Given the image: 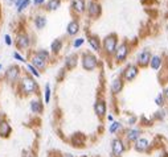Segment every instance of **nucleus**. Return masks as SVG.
Returning <instances> with one entry per match:
<instances>
[{
	"mask_svg": "<svg viewBox=\"0 0 168 157\" xmlns=\"http://www.w3.org/2000/svg\"><path fill=\"white\" fill-rule=\"evenodd\" d=\"M142 135H143L142 128H139L137 126L129 127L127 130L123 131V140H125L126 144H131V145H133V144L137 141V140L141 137Z\"/></svg>",
	"mask_w": 168,
	"mask_h": 157,
	"instance_id": "obj_4",
	"label": "nucleus"
},
{
	"mask_svg": "<svg viewBox=\"0 0 168 157\" xmlns=\"http://www.w3.org/2000/svg\"><path fill=\"white\" fill-rule=\"evenodd\" d=\"M151 53H150V50L148 49H143V50H141L138 53V55H137V65L138 67H147L150 65V59H151Z\"/></svg>",
	"mask_w": 168,
	"mask_h": 157,
	"instance_id": "obj_10",
	"label": "nucleus"
},
{
	"mask_svg": "<svg viewBox=\"0 0 168 157\" xmlns=\"http://www.w3.org/2000/svg\"><path fill=\"white\" fill-rule=\"evenodd\" d=\"M61 49H62V40L56 38L54 41L50 44V52L53 54H58L60 52H61Z\"/></svg>",
	"mask_w": 168,
	"mask_h": 157,
	"instance_id": "obj_24",
	"label": "nucleus"
},
{
	"mask_svg": "<svg viewBox=\"0 0 168 157\" xmlns=\"http://www.w3.org/2000/svg\"><path fill=\"white\" fill-rule=\"evenodd\" d=\"M13 58L16 59V61H19V62H23V63H24V62H27V59L24 58L23 55L19 53V52H13Z\"/></svg>",
	"mask_w": 168,
	"mask_h": 157,
	"instance_id": "obj_33",
	"label": "nucleus"
},
{
	"mask_svg": "<svg viewBox=\"0 0 168 157\" xmlns=\"http://www.w3.org/2000/svg\"><path fill=\"white\" fill-rule=\"evenodd\" d=\"M66 32L69 36H75L79 32V23L77 20H71V21L68 24V28H66Z\"/></svg>",
	"mask_w": 168,
	"mask_h": 157,
	"instance_id": "obj_19",
	"label": "nucleus"
},
{
	"mask_svg": "<svg viewBox=\"0 0 168 157\" xmlns=\"http://www.w3.org/2000/svg\"><path fill=\"white\" fill-rule=\"evenodd\" d=\"M122 128H123L122 123H121V122H117V120H114V122L109 126V132H110L111 135H117V134H119V132L122 131Z\"/></svg>",
	"mask_w": 168,
	"mask_h": 157,
	"instance_id": "obj_23",
	"label": "nucleus"
},
{
	"mask_svg": "<svg viewBox=\"0 0 168 157\" xmlns=\"http://www.w3.org/2000/svg\"><path fill=\"white\" fill-rule=\"evenodd\" d=\"M4 40H5V44L8 46H11L12 45V38H11V36L9 34H5L4 36Z\"/></svg>",
	"mask_w": 168,
	"mask_h": 157,
	"instance_id": "obj_36",
	"label": "nucleus"
},
{
	"mask_svg": "<svg viewBox=\"0 0 168 157\" xmlns=\"http://www.w3.org/2000/svg\"><path fill=\"white\" fill-rule=\"evenodd\" d=\"M71 7H73V11L75 13H82V12H85V9H86V5H85L83 0H73Z\"/></svg>",
	"mask_w": 168,
	"mask_h": 157,
	"instance_id": "obj_22",
	"label": "nucleus"
},
{
	"mask_svg": "<svg viewBox=\"0 0 168 157\" xmlns=\"http://www.w3.org/2000/svg\"><path fill=\"white\" fill-rule=\"evenodd\" d=\"M94 112L99 119H102L105 115H107V103L103 98H98L94 103Z\"/></svg>",
	"mask_w": 168,
	"mask_h": 157,
	"instance_id": "obj_12",
	"label": "nucleus"
},
{
	"mask_svg": "<svg viewBox=\"0 0 168 157\" xmlns=\"http://www.w3.org/2000/svg\"><path fill=\"white\" fill-rule=\"evenodd\" d=\"M60 5H61V0H48L46 2V11H56V9H58Z\"/></svg>",
	"mask_w": 168,
	"mask_h": 157,
	"instance_id": "obj_26",
	"label": "nucleus"
},
{
	"mask_svg": "<svg viewBox=\"0 0 168 157\" xmlns=\"http://www.w3.org/2000/svg\"><path fill=\"white\" fill-rule=\"evenodd\" d=\"M111 145V157H122L126 152V143L122 137H114L110 143Z\"/></svg>",
	"mask_w": 168,
	"mask_h": 157,
	"instance_id": "obj_6",
	"label": "nucleus"
},
{
	"mask_svg": "<svg viewBox=\"0 0 168 157\" xmlns=\"http://www.w3.org/2000/svg\"><path fill=\"white\" fill-rule=\"evenodd\" d=\"M27 71H28V74L32 75L33 78H40L41 77V73L36 69V67L33 65H31V63H27Z\"/></svg>",
	"mask_w": 168,
	"mask_h": 157,
	"instance_id": "obj_28",
	"label": "nucleus"
},
{
	"mask_svg": "<svg viewBox=\"0 0 168 157\" xmlns=\"http://www.w3.org/2000/svg\"><path fill=\"white\" fill-rule=\"evenodd\" d=\"M46 25V17L42 15H38L35 17V27L37 28V29H42V28H45Z\"/></svg>",
	"mask_w": 168,
	"mask_h": 157,
	"instance_id": "obj_25",
	"label": "nucleus"
},
{
	"mask_svg": "<svg viewBox=\"0 0 168 157\" xmlns=\"http://www.w3.org/2000/svg\"><path fill=\"white\" fill-rule=\"evenodd\" d=\"M164 118H166V114H164V111H162V110H159L154 114V119H156V120H163Z\"/></svg>",
	"mask_w": 168,
	"mask_h": 157,
	"instance_id": "obj_32",
	"label": "nucleus"
},
{
	"mask_svg": "<svg viewBox=\"0 0 168 157\" xmlns=\"http://www.w3.org/2000/svg\"><path fill=\"white\" fill-rule=\"evenodd\" d=\"M139 74V67L135 65V63H129V65L125 66V69L122 70V75L125 82H133V80L138 77Z\"/></svg>",
	"mask_w": 168,
	"mask_h": 157,
	"instance_id": "obj_7",
	"label": "nucleus"
},
{
	"mask_svg": "<svg viewBox=\"0 0 168 157\" xmlns=\"http://www.w3.org/2000/svg\"><path fill=\"white\" fill-rule=\"evenodd\" d=\"M44 3H45V0H33V5L35 7H40V5H42Z\"/></svg>",
	"mask_w": 168,
	"mask_h": 157,
	"instance_id": "obj_38",
	"label": "nucleus"
},
{
	"mask_svg": "<svg viewBox=\"0 0 168 157\" xmlns=\"http://www.w3.org/2000/svg\"><path fill=\"white\" fill-rule=\"evenodd\" d=\"M29 61H31V62H29L31 65H33V66L36 67V69H37V70L40 71V73H41V71H44V70H45L46 67H48V62H46V61H44L42 58H40L38 55H36L35 53L31 55Z\"/></svg>",
	"mask_w": 168,
	"mask_h": 157,
	"instance_id": "obj_15",
	"label": "nucleus"
},
{
	"mask_svg": "<svg viewBox=\"0 0 168 157\" xmlns=\"http://www.w3.org/2000/svg\"><path fill=\"white\" fill-rule=\"evenodd\" d=\"M162 94L164 95L166 100H168V84H167V86H164V88H163V92H162Z\"/></svg>",
	"mask_w": 168,
	"mask_h": 157,
	"instance_id": "obj_39",
	"label": "nucleus"
},
{
	"mask_svg": "<svg viewBox=\"0 0 168 157\" xmlns=\"http://www.w3.org/2000/svg\"><path fill=\"white\" fill-rule=\"evenodd\" d=\"M129 53H130V46L127 45L126 42H123V44H121V45H118L117 50H115V54H114L115 61H117L118 63L125 62L126 59H127V57H129Z\"/></svg>",
	"mask_w": 168,
	"mask_h": 157,
	"instance_id": "obj_9",
	"label": "nucleus"
},
{
	"mask_svg": "<svg viewBox=\"0 0 168 157\" xmlns=\"http://www.w3.org/2000/svg\"><path fill=\"white\" fill-rule=\"evenodd\" d=\"M162 63H163V58L160 57V55H152L150 59V67L152 70H159L160 69V66H162Z\"/></svg>",
	"mask_w": 168,
	"mask_h": 157,
	"instance_id": "obj_20",
	"label": "nucleus"
},
{
	"mask_svg": "<svg viewBox=\"0 0 168 157\" xmlns=\"http://www.w3.org/2000/svg\"><path fill=\"white\" fill-rule=\"evenodd\" d=\"M135 122H137V118H135V116H130V118H129V124H130V127H134Z\"/></svg>",
	"mask_w": 168,
	"mask_h": 157,
	"instance_id": "obj_37",
	"label": "nucleus"
},
{
	"mask_svg": "<svg viewBox=\"0 0 168 157\" xmlns=\"http://www.w3.org/2000/svg\"><path fill=\"white\" fill-rule=\"evenodd\" d=\"M29 108L35 115H41L44 112V102L40 98H33L29 102Z\"/></svg>",
	"mask_w": 168,
	"mask_h": 157,
	"instance_id": "obj_14",
	"label": "nucleus"
},
{
	"mask_svg": "<svg viewBox=\"0 0 168 157\" xmlns=\"http://www.w3.org/2000/svg\"><path fill=\"white\" fill-rule=\"evenodd\" d=\"M89 44H90V46H91V49H93L94 52H101V40H99L97 36H94V34H91L90 37H89Z\"/></svg>",
	"mask_w": 168,
	"mask_h": 157,
	"instance_id": "obj_21",
	"label": "nucleus"
},
{
	"mask_svg": "<svg viewBox=\"0 0 168 157\" xmlns=\"http://www.w3.org/2000/svg\"><path fill=\"white\" fill-rule=\"evenodd\" d=\"M123 87H125V80L123 78L119 75V77H115L110 83V90H111V94L114 95H118L123 91Z\"/></svg>",
	"mask_w": 168,
	"mask_h": 157,
	"instance_id": "obj_13",
	"label": "nucleus"
},
{
	"mask_svg": "<svg viewBox=\"0 0 168 157\" xmlns=\"http://www.w3.org/2000/svg\"><path fill=\"white\" fill-rule=\"evenodd\" d=\"M62 157H75V156H73V155H70V153H65Z\"/></svg>",
	"mask_w": 168,
	"mask_h": 157,
	"instance_id": "obj_42",
	"label": "nucleus"
},
{
	"mask_svg": "<svg viewBox=\"0 0 168 157\" xmlns=\"http://www.w3.org/2000/svg\"><path fill=\"white\" fill-rule=\"evenodd\" d=\"M20 78H21V69L17 65L8 66L7 70L4 71V80L11 86H16L19 83Z\"/></svg>",
	"mask_w": 168,
	"mask_h": 157,
	"instance_id": "obj_2",
	"label": "nucleus"
},
{
	"mask_svg": "<svg viewBox=\"0 0 168 157\" xmlns=\"http://www.w3.org/2000/svg\"><path fill=\"white\" fill-rule=\"evenodd\" d=\"M12 134V127L9 122H8L7 119L2 118L0 119V137L3 139H8Z\"/></svg>",
	"mask_w": 168,
	"mask_h": 157,
	"instance_id": "obj_16",
	"label": "nucleus"
},
{
	"mask_svg": "<svg viewBox=\"0 0 168 157\" xmlns=\"http://www.w3.org/2000/svg\"><path fill=\"white\" fill-rule=\"evenodd\" d=\"M118 48V36L115 33H111L109 36H106L103 40V52L106 55L113 57L115 54V50Z\"/></svg>",
	"mask_w": 168,
	"mask_h": 157,
	"instance_id": "obj_3",
	"label": "nucleus"
},
{
	"mask_svg": "<svg viewBox=\"0 0 168 157\" xmlns=\"http://www.w3.org/2000/svg\"><path fill=\"white\" fill-rule=\"evenodd\" d=\"M35 54H36V55H38L40 58H42L44 61H46V62H49V61H50V53H49L48 50H45V49L36 50V52H35Z\"/></svg>",
	"mask_w": 168,
	"mask_h": 157,
	"instance_id": "obj_29",
	"label": "nucleus"
},
{
	"mask_svg": "<svg viewBox=\"0 0 168 157\" xmlns=\"http://www.w3.org/2000/svg\"><path fill=\"white\" fill-rule=\"evenodd\" d=\"M21 157H36V156H35V152L32 149H24L23 153H21Z\"/></svg>",
	"mask_w": 168,
	"mask_h": 157,
	"instance_id": "obj_34",
	"label": "nucleus"
},
{
	"mask_svg": "<svg viewBox=\"0 0 168 157\" xmlns=\"http://www.w3.org/2000/svg\"><path fill=\"white\" fill-rule=\"evenodd\" d=\"M151 141L148 137H146V136H141L137 141L133 144V148L135 152H138V153H148L150 149H151Z\"/></svg>",
	"mask_w": 168,
	"mask_h": 157,
	"instance_id": "obj_8",
	"label": "nucleus"
},
{
	"mask_svg": "<svg viewBox=\"0 0 168 157\" xmlns=\"http://www.w3.org/2000/svg\"><path fill=\"white\" fill-rule=\"evenodd\" d=\"M2 67H3V66H2V65H0V70H2Z\"/></svg>",
	"mask_w": 168,
	"mask_h": 157,
	"instance_id": "obj_44",
	"label": "nucleus"
},
{
	"mask_svg": "<svg viewBox=\"0 0 168 157\" xmlns=\"http://www.w3.org/2000/svg\"><path fill=\"white\" fill-rule=\"evenodd\" d=\"M81 65L82 69L86 71H93L98 66V58L91 53H83L81 57Z\"/></svg>",
	"mask_w": 168,
	"mask_h": 157,
	"instance_id": "obj_5",
	"label": "nucleus"
},
{
	"mask_svg": "<svg viewBox=\"0 0 168 157\" xmlns=\"http://www.w3.org/2000/svg\"><path fill=\"white\" fill-rule=\"evenodd\" d=\"M107 120H109V122H111V123H113V122H114V116L111 115V114H107Z\"/></svg>",
	"mask_w": 168,
	"mask_h": 157,
	"instance_id": "obj_40",
	"label": "nucleus"
},
{
	"mask_svg": "<svg viewBox=\"0 0 168 157\" xmlns=\"http://www.w3.org/2000/svg\"><path fill=\"white\" fill-rule=\"evenodd\" d=\"M83 42H85V40H83V38H75L74 41H73V48H75V49H77V48L81 46Z\"/></svg>",
	"mask_w": 168,
	"mask_h": 157,
	"instance_id": "obj_35",
	"label": "nucleus"
},
{
	"mask_svg": "<svg viewBox=\"0 0 168 157\" xmlns=\"http://www.w3.org/2000/svg\"><path fill=\"white\" fill-rule=\"evenodd\" d=\"M13 3H15V5H16V7H19L20 4L23 3V0H13Z\"/></svg>",
	"mask_w": 168,
	"mask_h": 157,
	"instance_id": "obj_41",
	"label": "nucleus"
},
{
	"mask_svg": "<svg viewBox=\"0 0 168 157\" xmlns=\"http://www.w3.org/2000/svg\"><path fill=\"white\" fill-rule=\"evenodd\" d=\"M8 2H9V3H13V0H8Z\"/></svg>",
	"mask_w": 168,
	"mask_h": 157,
	"instance_id": "obj_43",
	"label": "nucleus"
},
{
	"mask_svg": "<svg viewBox=\"0 0 168 157\" xmlns=\"http://www.w3.org/2000/svg\"><path fill=\"white\" fill-rule=\"evenodd\" d=\"M50 98H52V88L50 84L46 83L45 87H44V104H49Z\"/></svg>",
	"mask_w": 168,
	"mask_h": 157,
	"instance_id": "obj_27",
	"label": "nucleus"
},
{
	"mask_svg": "<svg viewBox=\"0 0 168 157\" xmlns=\"http://www.w3.org/2000/svg\"><path fill=\"white\" fill-rule=\"evenodd\" d=\"M83 157H87V156H83Z\"/></svg>",
	"mask_w": 168,
	"mask_h": 157,
	"instance_id": "obj_45",
	"label": "nucleus"
},
{
	"mask_svg": "<svg viewBox=\"0 0 168 157\" xmlns=\"http://www.w3.org/2000/svg\"><path fill=\"white\" fill-rule=\"evenodd\" d=\"M16 46H17V49L20 50H24V49H28V48L31 46V37L28 36L25 32H20L16 36Z\"/></svg>",
	"mask_w": 168,
	"mask_h": 157,
	"instance_id": "obj_11",
	"label": "nucleus"
},
{
	"mask_svg": "<svg viewBox=\"0 0 168 157\" xmlns=\"http://www.w3.org/2000/svg\"><path fill=\"white\" fill-rule=\"evenodd\" d=\"M17 86V92L21 96H31V95H37L38 94V83L36 78H33L29 74H24L21 75Z\"/></svg>",
	"mask_w": 168,
	"mask_h": 157,
	"instance_id": "obj_1",
	"label": "nucleus"
},
{
	"mask_svg": "<svg viewBox=\"0 0 168 157\" xmlns=\"http://www.w3.org/2000/svg\"><path fill=\"white\" fill-rule=\"evenodd\" d=\"M87 12H89V16L93 19H97L101 16V12H102V8L98 3L95 2H90L89 5H87Z\"/></svg>",
	"mask_w": 168,
	"mask_h": 157,
	"instance_id": "obj_17",
	"label": "nucleus"
},
{
	"mask_svg": "<svg viewBox=\"0 0 168 157\" xmlns=\"http://www.w3.org/2000/svg\"><path fill=\"white\" fill-rule=\"evenodd\" d=\"M166 102H167V100H166L164 95H163L162 92H159V94H158L156 96H155V103H156V106H158V107H160V108H162V107L166 104Z\"/></svg>",
	"mask_w": 168,
	"mask_h": 157,
	"instance_id": "obj_30",
	"label": "nucleus"
},
{
	"mask_svg": "<svg viewBox=\"0 0 168 157\" xmlns=\"http://www.w3.org/2000/svg\"><path fill=\"white\" fill-rule=\"evenodd\" d=\"M77 65H78V54L70 53L69 55H66V58H65V69L66 70H73Z\"/></svg>",
	"mask_w": 168,
	"mask_h": 157,
	"instance_id": "obj_18",
	"label": "nucleus"
},
{
	"mask_svg": "<svg viewBox=\"0 0 168 157\" xmlns=\"http://www.w3.org/2000/svg\"><path fill=\"white\" fill-rule=\"evenodd\" d=\"M29 4H31V0H23V3L17 7V12L19 13H21L24 9H27V8L29 7Z\"/></svg>",
	"mask_w": 168,
	"mask_h": 157,
	"instance_id": "obj_31",
	"label": "nucleus"
}]
</instances>
